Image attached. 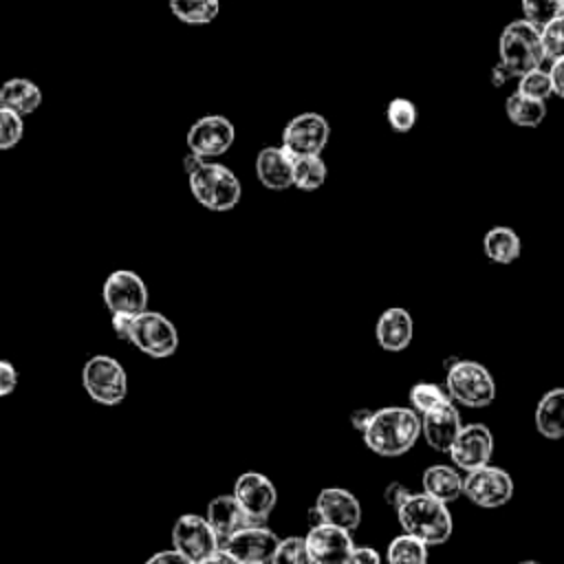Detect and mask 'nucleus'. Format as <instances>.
I'll use <instances>...</instances> for the list:
<instances>
[{"mask_svg": "<svg viewBox=\"0 0 564 564\" xmlns=\"http://www.w3.org/2000/svg\"><path fill=\"white\" fill-rule=\"evenodd\" d=\"M361 436L370 452L394 458L416 445L421 436V416L408 405L379 408L372 412V419Z\"/></svg>", "mask_w": 564, "mask_h": 564, "instance_id": "1", "label": "nucleus"}, {"mask_svg": "<svg viewBox=\"0 0 564 564\" xmlns=\"http://www.w3.org/2000/svg\"><path fill=\"white\" fill-rule=\"evenodd\" d=\"M397 520L403 533L423 540L427 546H441L452 538V513L445 502L427 496L425 491L410 494L397 509Z\"/></svg>", "mask_w": 564, "mask_h": 564, "instance_id": "2", "label": "nucleus"}, {"mask_svg": "<svg viewBox=\"0 0 564 564\" xmlns=\"http://www.w3.org/2000/svg\"><path fill=\"white\" fill-rule=\"evenodd\" d=\"M498 64L516 79L533 68H542L546 55L540 29L524 18L511 20L498 37Z\"/></svg>", "mask_w": 564, "mask_h": 564, "instance_id": "3", "label": "nucleus"}, {"mask_svg": "<svg viewBox=\"0 0 564 564\" xmlns=\"http://www.w3.org/2000/svg\"><path fill=\"white\" fill-rule=\"evenodd\" d=\"M445 390L456 405L465 408H487L496 401V379L474 359H454L445 370Z\"/></svg>", "mask_w": 564, "mask_h": 564, "instance_id": "4", "label": "nucleus"}, {"mask_svg": "<svg viewBox=\"0 0 564 564\" xmlns=\"http://www.w3.org/2000/svg\"><path fill=\"white\" fill-rule=\"evenodd\" d=\"M187 183L196 203L209 212H231L242 196L238 176L216 161H205L192 176H187Z\"/></svg>", "mask_w": 564, "mask_h": 564, "instance_id": "5", "label": "nucleus"}, {"mask_svg": "<svg viewBox=\"0 0 564 564\" xmlns=\"http://www.w3.org/2000/svg\"><path fill=\"white\" fill-rule=\"evenodd\" d=\"M82 386L101 405H119L128 394V375L110 355H95L82 368Z\"/></svg>", "mask_w": 564, "mask_h": 564, "instance_id": "6", "label": "nucleus"}, {"mask_svg": "<svg viewBox=\"0 0 564 564\" xmlns=\"http://www.w3.org/2000/svg\"><path fill=\"white\" fill-rule=\"evenodd\" d=\"M130 344L148 357L165 359L172 357L178 348V330L163 313L148 308L134 317Z\"/></svg>", "mask_w": 564, "mask_h": 564, "instance_id": "7", "label": "nucleus"}, {"mask_svg": "<svg viewBox=\"0 0 564 564\" xmlns=\"http://www.w3.org/2000/svg\"><path fill=\"white\" fill-rule=\"evenodd\" d=\"M516 485L507 469L498 465H485L467 471L463 478V496L480 509H498L513 498Z\"/></svg>", "mask_w": 564, "mask_h": 564, "instance_id": "8", "label": "nucleus"}, {"mask_svg": "<svg viewBox=\"0 0 564 564\" xmlns=\"http://www.w3.org/2000/svg\"><path fill=\"white\" fill-rule=\"evenodd\" d=\"M330 139V123L319 112H300L282 128V148L293 156H317Z\"/></svg>", "mask_w": 564, "mask_h": 564, "instance_id": "9", "label": "nucleus"}, {"mask_svg": "<svg viewBox=\"0 0 564 564\" xmlns=\"http://www.w3.org/2000/svg\"><path fill=\"white\" fill-rule=\"evenodd\" d=\"M106 308L112 313L139 315L148 311V286L143 278L132 269H115L101 289Z\"/></svg>", "mask_w": 564, "mask_h": 564, "instance_id": "10", "label": "nucleus"}, {"mask_svg": "<svg viewBox=\"0 0 564 564\" xmlns=\"http://www.w3.org/2000/svg\"><path fill=\"white\" fill-rule=\"evenodd\" d=\"M220 546V540L203 516L183 513L172 527V549L192 564L218 551Z\"/></svg>", "mask_w": 564, "mask_h": 564, "instance_id": "11", "label": "nucleus"}, {"mask_svg": "<svg viewBox=\"0 0 564 564\" xmlns=\"http://www.w3.org/2000/svg\"><path fill=\"white\" fill-rule=\"evenodd\" d=\"M234 139L236 128L223 115H205L196 119L185 134L187 150L203 156L205 161L225 154L234 145Z\"/></svg>", "mask_w": 564, "mask_h": 564, "instance_id": "12", "label": "nucleus"}, {"mask_svg": "<svg viewBox=\"0 0 564 564\" xmlns=\"http://www.w3.org/2000/svg\"><path fill=\"white\" fill-rule=\"evenodd\" d=\"M231 496L238 500L242 511L253 524H264L278 505V489L269 476L260 471H245L236 478Z\"/></svg>", "mask_w": 564, "mask_h": 564, "instance_id": "13", "label": "nucleus"}, {"mask_svg": "<svg viewBox=\"0 0 564 564\" xmlns=\"http://www.w3.org/2000/svg\"><path fill=\"white\" fill-rule=\"evenodd\" d=\"M447 456L452 458V465L463 474L489 465L494 456L491 430L485 423H465Z\"/></svg>", "mask_w": 564, "mask_h": 564, "instance_id": "14", "label": "nucleus"}, {"mask_svg": "<svg viewBox=\"0 0 564 564\" xmlns=\"http://www.w3.org/2000/svg\"><path fill=\"white\" fill-rule=\"evenodd\" d=\"M315 524H333L346 531H355L361 522V505L357 496L344 487H326L317 494L313 505Z\"/></svg>", "mask_w": 564, "mask_h": 564, "instance_id": "15", "label": "nucleus"}, {"mask_svg": "<svg viewBox=\"0 0 564 564\" xmlns=\"http://www.w3.org/2000/svg\"><path fill=\"white\" fill-rule=\"evenodd\" d=\"M313 564H346L355 542L350 531L333 524H313L304 535Z\"/></svg>", "mask_w": 564, "mask_h": 564, "instance_id": "16", "label": "nucleus"}, {"mask_svg": "<svg viewBox=\"0 0 564 564\" xmlns=\"http://www.w3.org/2000/svg\"><path fill=\"white\" fill-rule=\"evenodd\" d=\"M280 538L267 529L264 524H249L234 533L223 549L238 562H256V564H269L275 549H278Z\"/></svg>", "mask_w": 564, "mask_h": 564, "instance_id": "17", "label": "nucleus"}, {"mask_svg": "<svg viewBox=\"0 0 564 564\" xmlns=\"http://www.w3.org/2000/svg\"><path fill=\"white\" fill-rule=\"evenodd\" d=\"M463 419H460V412H458V405L456 403H447V405H441L427 414L421 416V434L425 438V443L441 452V454H447L456 441V436L460 434L463 430Z\"/></svg>", "mask_w": 564, "mask_h": 564, "instance_id": "18", "label": "nucleus"}, {"mask_svg": "<svg viewBox=\"0 0 564 564\" xmlns=\"http://www.w3.org/2000/svg\"><path fill=\"white\" fill-rule=\"evenodd\" d=\"M256 178L271 192L293 187V156L282 145H264L256 154Z\"/></svg>", "mask_w": 564, "mask_h": 564, "instance_id": "19", "label": "nucleus"}, {"mask_svg": "<svg viewBox=\"0 0 564 564\" xmlns=\"http://www.w3.org/2000/svg\"><path fill=\"white\" fill-rule=\"evenodd\" d=\"M375 337L386 352L405 350L414 337V319L410 311H405L403 306L386 308L375 324Z\"/></svg>", "mask_w": 564, "mask_h": 564, "instance_id": "20", "label": "nucleus"}, {"mask_svg": "<svg viewBox=\"0 0 564 564\" xmlns=\"http://www.w3.org/2000/svg\"><path fill=\"white\" fill-rule=\"evenodd\" d=\"M205 520L214 529V533L220 540V544H225L240 529L253 524L231 494L212 498L209 505H207V511H205Z\"/></svg>", "mask_w": 564, "mask_h": 564, "instance_id": "21", "label": "nucleus"}, {"mask_svg": "<svg viewBox=\"0 0 564 564\" xmlns=\"http://www.w3.org/2000/svg\"><path fill=\"white\" fill-rule=\"evenodd\" d=\"M535 430L549 438V441H560L564 438V386L546 390L538 405H535Z\"/></svg>", "mask_w": 564, "mask_h": 564, "instance_id": "22", "label": "nucleus"}, {"mask_svg": "<svg viewBox=\"0 0 564 564\" xmlns=\"http://www.w3.org/2000/svg\"><path fill=\"white\" fill-rule=\"evenodd\" d=\"M463 478L465 474L454 465H430L423 471V491L445 505L458 500L463 496Z\"/></svg>", "mask_w": 564, "mask_h": 564, "instance_id": "23", "label": "nucleus"}, {"mask_svg": "<svg viewBox=\"0 0 564 564\" xmlns=\"http://www.w3.org/2000/svg\"><path fill=\"white\" fill-rule=\"evenodd\" d=\"M0 106L18 112L20 117L33 115L42 106V90L29 77H11L0 84Z\"/></svg>", "mask_w": 564, "mask_h": 564, "instance_id": "24", "label": "nucleus"}, {"mask_svg": "<svg viewBox=\"0 0 564 564\" xmlns=\"http://www.w3.org/2000/svg\"><path fill=\"white\" fill-rule=\"evenodd\" d=\"M482 251L494 264H511L522 253V240L516 229L507 225H496L482 236Z\"/></svg>", "mask_w": 564, "mask_h": 564, "instance_id": "25", "label": "nucleus"}, {"mask_svg": "<svg viewBox=\"0 0 564 564\" xmlns=\"http://www.w3.org/2000/svg\"><path fill=\"white\" fill-rule=\"evenodd\" d=\"M505 115L518 128H538L546 117V104L513 90L505 99Z\"/></svg>", "mask_w": 564, "mask_h": 564, "instance_id": "26", "label": "nucleus"}, {"mask_svg": "<svg viewBox=\"0 0 564 564\" xmlns=\"http://www.w3.org/2000/svg\"><path fill=\"white\" fill-rule=\"evenodd\" d=\"M328 167L322 154L293 159V187L302 192H315L326 183Z\"/></svg>", "mask_w": 564, "mask_h": 564, "instance_id": "27", "label": "nucleus"}, {"mask_svg": "<svg viewBox=\"0 0 564 564\" xmlns=\"http://www.w3.org/2000/svg\"><path fill=\"white\" fill-rule=\"evenodd\" d=\"M427 544L410 533H401L390 540L386 560L388 564H427Z\"/></svg>", "mask_w": 564, "mask_h": 564, "instance_id": "28", "label": "nucleus"}, {"mask_svg": "<svg viewBox=\"0 0 564 564\" xmlns=\"http://www.w3.org/2000/svg\"><path fill=\"white\" fill-rule=\"evenodd\" d=\"M408 401H410V408L423 416L441 405H447L452 403L445 386H438V383H432V381H419L410 388L408 392Z\"/></svg>", "mask_w": 564, "mask_h": 564, "instance_id": "29", "label": "nucleus"}, {"mask_svg": "<svg viewBox=\"0 0 564 564\" xmlns=\"http://www.w3.org/2000/svg\"><path fill=\"white\" fill-rule=\"evenodd\" d=\"M170 11L185 24H209L220 11V0H170Z\"/></svg>", "mask_w": 564, "mask_h": 564, "instance_id": "30", "label": "nucleus"}, {"mask_svg": "<svg viewBox=\"0 0 564 564\" xmlns=\"http://www.w3.org/2000/svg\"><path fill=\"white\" fill-rule=\"evenodd\" d=\"M516 90L524 97H531V99H538V101L546 104V99L553 95V84H551L549 70L542 66V68H533V70L520 75Z\"/></svg>", "mask_w": 564, "mask_h": 564, "instance_id": "31", "label": "nucleus"}, {"mask_svg": "<svg viewBox=\"0 0 564 564\" xmlns=\"http://www.w3.org/2000/svg\"><path fill=\"white\" fill-rule=\"evenodd\" d=\"M386 121L399 134L410 132L414 128V123H416V106H414V101H410L405 97L390 99L388 106H386Z\"/></svg>", "mask_w": 564, "mask_h": 564, "instance_id": "32", "label": "nucleus"}, {"mask_svg": "<svg viewBox=\"0 0 564 564\" xmlns=\"http://www.w3.org/2000/svg\"><path fill=\"white\" fill-rule=\"evenodd\" d=\"M269 564H313L302 535H289L278 542V549Z\"/></svg>", "mask_w": 564, "mask_h": 564, "instance_id": "33", "label": "nucleus"}, {"mask_svg": "<svg viewBox=\"0 0 564 564\" xmlns=\"http://www.w3.org/2000/svg\"><path fill=\"white\" fill-rule=\"evenodd\" d=\"M540 35H542V46H544L546 59L549 62L562 59L564 57V13H560L551 22H546L540 29Z\"/></svg>", "mask_w": 564, "mask_h": 564, "instance_id": "34", "label": "nucleus"}, {"mask_svg": "<svg viewBox=\"0 0 564 564\" xmlns=\"http://www.w3.org/2000/svg\"><path fill=\"white\" fill-rule=\"evenodd\" d=\"M24 134V117L0 106V152L15 148Z\"/></svg>", "mask_w": 564, "mask_h": 564, "instance_id": "35", "label": "nucleus"}, {"mask_svg": "<svg viewBox=\"0 0 564 564\" xmlns=\"http://www.w3.org/2000/svg\"><path fill=\"white\" fill-rule=\"evenodd\" d=\"M522 7V18L542 29L546 22L557 18L560 11V0H520Z\"/></svg>", "mask_w": 564, "mask_h": 564, "instance_id": "36", "label": "nucleus"}, {"mask_svg": "<svg viewBox=\"0 0 564 564\" xmlns=\"http://www.w3.org/2000/svg\"><path fill=\"white\" fill-rule=\"evenodd\" d=\"M18 388V370L11 361L0 359V399L9 397Z\"/></svg>", "mask_w": 564, "mask_h": 564, "instance_id": "37", "label": "nucleus"}, {"mask_svg": "<svg viewBox=\"0 0 564 564\" xmlns=\"http://www.w3.org/2000/svg\"><path fill=\"white\" fill-rule=\"evenodd\" d=\"M410 494H412V491H410L403 482L394 480V482H388V487H386V491H383V500L397 511V509L405 502V498H408Z\"/></svg>", "mask_w": 564, "mask_h": 564, "instance_id": "38", "label": "nucleus"}, {"mask_svg": "<svg viewBox=\"0 0 564 564\" xmlns=\"http://www.w3.org/2000/svg\"><path fill=\"white\" fill-rule=\"evenodd\" d=\"M137 315L130 313H112L110 315V326L115 330V335L123 341H130V330H132V322Z\"/></svg>", "mask_w": 564, "mask_h": 564, "instance_id": "39", "label": "nucleus"}, {"mask_svg": "<svg viewBox=\"0 0 564 564\" xmlns=\"http://www.w3.org/2000/svg\"><path fill=\"white\" fill-rule=\"evenodd\" d=\"M346 564H381V555L372 546H355Z\"/></svg>", "mask_w": 564, "mask_h": 564, "instance_id": "40", "label": "nucleus"}, {"mask_svg": "<svg viewBox=\"0 0 564 564\" xmlns=\"http://www.w3.org/2000/svg\"><path fill=\"white\" fill-rule=\"evenodd\" d=\"M549 75H551V84H553V95L564 99V57L562 59H553L549 62Z\"/></svg>", "mask_w": 564, "mask_h": 564, "instance_id": "41", "label": "nucleus"}, {"mask_svg": "<svg viewBox=\"0 0 564 564\" xmlns=\"http://www.w3.org/2000/svg\"><path fill=\"white\" fill-rule=\"evenodd\" d=\"M143 564H192L187 562L181 553H176L174 549H165V551H156L152 553Z\"/></svg>", "mask_w": 564, "mask_h": 564, "instance_id": "42", "label": "nucleus"}, {"mask_svg": "<svg viewBox=\"0 0 564 564\" xmlns=\"http://www.w3.org/2000/svg\"><path fill=\"white\" fill-rule=\"evenodd\" d=\"M194 564H238V562L220 546L218 551L209 553L207 557H203V560H198V562H194Z\"/></svg>", "mask_w": 564, "mask_h": 564, "instance_id": "43", "label": "nucleus"}, {"mask_svg": "<svg viewBox=\"0 0 564 564\" xmlns=\"http://www.w3.org/2000/svg\"><path fill=\"white\" fill-rule=\"evenodd\" d=\"M372 412H375V410H366V408L355 410V412L350 414V423H352V427H355V430H359V432H364V430H366V425H368V423H370V419H372Z\"/></svg>", "mask_w": 564, "mask_h": 564, "instance_id": "44", "label": "nucleus"}, {"mask_svg": "<svg viewBox=\"0 0 564 564\" xmlns=\"http://www.w3.org/2000/svg\"><path fill=\"white\" fill-rule=\"evenodd\" d=\"M205 163V159L203 156H198V154H194V152H187L185 154V159H183V170H185V174L187 176H192L200 165Z\"/></svg>", "mask_w": 564, "mask_h": 564, "instance_id": "45", "label": "nucleus"}, {"mask_svg": "<svg viewBox=\"0 0 564 564\" xmlns=\"http://www.w3.org/2000/svg\"><path fill=\"white\" fill-rule=\"evenodd\" d=\"M507 79H511V75H509L500 64H496V66H494V70H491V84L502 86Z\"/></svg>", "mask_w": 564, "mask_h": 564, "instance_id": "46", "label": "nucleus"}, {"mask_svg": "<svg viewBox=\"0 0 564 564\" xmlns=\"http://www.w3.org/2000/svg\"><path fill=\"white\" fill-rule=\"evenodd\" d=\"M518 564H542V562H538V560H522V562H518Z\"/></svg>", "mask_w": 564, "mask_h": 564, "instance_id": "47", "label": "nucleus"}, {"mask_svg": "<svg viewBox=\"0 0 564 564\" xmlns=\"http://www.w3.org/2000/svg\"><path fill=\"white\" fill-rule=\"evenodd\" d=\"M560 11L564 13V0H560Z\"/></svg>", "mask_w": 564, "mask_h": 564, "instance_id": "48", "label": "nucleus"}, {"mask_svg": "<svg viewBox=\"0 0 564 564\" xmlns=\"http://www.w3.org/2000/svg\"><path fill=\"white\" fill-rule=\"evenodd\" d=\"M242 564H256V562H242Z\"/></svg>", "mask_w": 564, "mask_h": 564, "instance_id": "49", "label": "nucleus"}]
</instances>
